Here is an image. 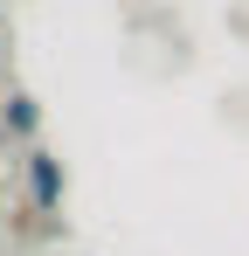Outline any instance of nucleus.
<instances>
[{
	"label": "nucleus",
	"mask_w": 249,
	"mask_h": 256,
	"mask_svg": "<svg viewBox=\"0 0 249 256\" xmlns=\"http://www.w3.org/2000/svg\"><path fill=\"white\" fill-rule=\"evenodd\" d=\"M21 173H28V208H35V214H62V194H70V166H62L56 152L28 146Z\"/></svg>",
	"instance_id": "f257e3e1"
},
{
	"label": "nucleus",
	"mask_w": 249,
	"mask_h": 256,
	"mask_svg": "<svg viewBox=\"0 0 249 256\" xmlns=\"http://www.w3.org/2000/svg\"><path fill=\"white\" fill-rule=\"evenodd\" d=\"M0 132H7V138H35L42 132V104L28 97V90H14V97L0 104Z\"/></svg>",
	"instance_id": "f03ea898"
}]
</instances>
